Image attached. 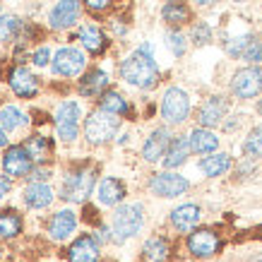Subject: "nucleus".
<instances>
[{
	"label": "nucleus",
	"instance_id": "obj_1",
	"mask_svg": "<svg viewBox=\"0 0 262 262\" xmlns=\"http://www.w3.org/2000/svg\"><path fill=\"white\" fill-rule=\"evenodd\" d=\"M120 77L137 89H154L159 84V68L151 58V46L142 43L120 65Z\"/></svg>",
	"mask_w": 262,
	"mask_h": 262
},
{
	"label": "nucleus",
	"instance_id": "obj_2",
	"mask_svg": "<svg viewBox=\"0 0 262 262\" xmlns=\"http://www.w3.org/2000/svg\"><path fill=\"white\" fill-rule=\"evenodd\" d=\"M144 224V207L140 202H133V205H120L113 214V229H111V238L113 243H125L133 236L140 233Z\"/></svg>",
	"mask_w": 262,
	"mask_h": 262
},
{
	"label": "nucleus",
	"instance_id": "obj_3",
	"mask_svg": "<svg viewBox=\"0 0 262 262\" xmlns=\"http://www.w3.org/2000/svg\"><path fill=\"white\" fill-rule=\"evenodd\" d=\"M118 127H120V116L99 108L84 123V137L92 144H103V142H108L111 137H116Z\"/></svg>",
	"mask_w": 262,
	"mask_h": 262
},
{
	"label": "nucleus",
	"instance_id": "obj_4",
	"mask_svg": "<svg viewBox=\"0 0 262 262\" xmlns=\"http://www.w3.org/2000/svg\"><path fill=\"white\" fill-rule=\"evenodd\" d=\"M190 116V96L181 87H168L161 99V118L168 125H181Z\"/></svg>",
	"mask_w": 262,
	"mask_h": 262
},
{
	"label": "nucleus",
	"instance_id": "obj_5",
	"mask_svg": "<svg viewBox=\"0 0 262 262\" xmlns=\"http://www.w3.org/2000/svg\"><path fill=\"white\" fill-rule=\"evenodd\" d=\"M96 183V168H82V171H75L65 178L63 190H60V198L68 200V202H84V200L92 195Z\"/></svg>",
	"mask_w": 262,
	"mask_h": 262
},
{
	"label": "nucleus",
	"instance_id": "obj_6",
	"mask_svg": "<svg viewBox=\"0 0 262 262\" xmlns=\"http://www.w3.org/2000/svg\"><path fill=\"white\" fill-rule=\"evenodd\" d=\"M231 92L238 99H255L262 94V68L260 65H248L233 72L231 77Z\"/></svg>",
	"mask_w": 262,
	"mask_h": 262
},
{
	"label": "nucleus",
	"instance_id": "obj_7",
	"mask_svg": "<svg viewBox=\"0 0 262 262\" xmlns=\"http://www.w3.org/2000/svg\"><path fill=\"white\" fill-rule=\"evenodd\" d=\"M80 116L82 108L77 101H63L56 111V125H58V135L65 142H72L77 137V130H80Z\"/></svg>",
	"mask_w": 262,
	"mask_h": 262
},
{
	"label": "nucleus",
	"instance_id": "obj_8",
	"mask_svg": "<svg viewBox=\"0 0 262 262\" xmlns=\"http://www.w3.org/2000/svg\"><path fill=\"white\" fill-rule=\"evenodd\" d=\"M188 188H190V183L185 181L183 176L171 173V171H161V173H154L149 178V190L157 198H178Z\"/></svg>",
	"mask_w": 262,
	"mask_h": 262
},
{
	"label": "nucleus",
	"instance_id": "obj_9",
	"mask_svg": "<svg viewBox=\"0 0 262 262\" xmlns=\"http://www.w3.org/2000/svg\"><path fill=\"white\" fill-rule=\"evenodd\" d=\"M188 250L200 260H207L222 250V238L209 229H195L188 236Z\"/></svg>",
	"mask_w": 262,
	"mask_h": 262
},
{
	"label": "nucleus",
	"instance_id": "obj_10",
	"mask_svg": "<svg viewBox=\"0 0 262 262\" xmlns=\"http://www.w3.org/2000/svg\"><path fill=\"white\" fill-rule=\"evenodd\" d=\"M84 63H87V58L77 48H60L53 58V72L63 75V77H77L84 70Z\"/></svg>",
	"mask_w": 262,
	"mask_h": 262
},
{
	"label": "nucleus",
	"instance_id": "obj_11",
	"mask_svg": "<svg viewBox=\"0 0 262 262\" xmlns=\"http://www.w3.org/2000/svg\"><path fill=\"white\" fill-rule=\"evenodd\" d=\"M226 111H229V103H226L224 96H209V99L200 106V111H198L200 127L219 125V123L224 120V116H226Z\"/></svg>",
	"mask_w": 262,
	"mask_h": 262
},
{
	"label": "nucleus",
	"instance_id": "obj_12",
	"mask_svg": "<svg viewBox=\"0 0 262 262\" xmlns=\"http://www.w3.org/2000/svg\"><path fill=\"white\" fill-rule=\"evenodd\" d=\"M171 133H168L166 127H157L154 133H151L149 137H147V142L142 144V157L144 161H149V164H154V161H161L164 157H166V149L168 144H171Z\"/></svg>",
	"mask_w": 262,
	"mask_h": 262
},
{
	"label": "nucleus",
	"instance_id": "obj_13",
	"mask_svg": "<svg viewBox=\"0 0 262 262\" xmlns=\"http://www.w3.org/2000/svg\"><path fill=\"white\" fill-rule=\"evenodd\" d=\"M3 168L8 176H27L32 171V154L27 151V147L17 144V147H10L5 151V159H3Z\"/></svg>",
	"mask_w": 262,
	"mask_h": 262
},
{
	"label": "nucleus",
	"instance_id": "obj_14",
	"mask_svg": "<svg viewBox=\"0 0 262 262\" xmlns=\"http://www.w3.org/2000/svg\"><path fill=\"white\" fill-rule=\"evenodd\" d=\"M80 19V0H60L56 8L51 10L48 22L53 29H68Z\"/></svg>",
	"mask_w": 262,
	"mask_h": 262
},
{
	"label": "nucleus",
	"instance_id": "obj_15",
	"mask_svg": "<svg viewBox=\"0 0 262 262\" xmlns=\"http://www.w3.org/2000/svg\"><path fill=\"white\" fill-rule=\"evenodd\" d=\"M75 229H77V216H75L72 209H60L48 222V236L53 241L70 238L72 233H75Z\"/></svg>",
	"mask_w": 262,
	"mask_h": 262
},
{
	"label": "nucleus",
	"instance_id": "obj_16",
	"mask_svg": "<svg viewBox=\"0 0 262 262\" xmlns=\"http://www.w3.org/2000/svg\"><path fill=\"white\" fill-rule=\"evenodd\" d=\"M8 82H10V87H12V92L17 96H22V99H34V96L39 94V80L27 68H22V65L10 72Z\"/></svg>",
	"mask_w": 262,
	"mask_h": 262
},
{
	"label": "nucleus",
	"instance_id": "obj_17",
	"mask_svg": "<svg viewBox=\"0 0 262 262\" xmlns=\"http://www.w3.org/2000/svg\"><path fill=\"white\" fill-rule=\"evenodd\" d=\"M70 262H96L99 260V241L94 236H80L68 250Z\"/></svg>",
	"mask_w": 262,
	"mask_h": 262
},
{
	"label": "nucleus",
	"instance_id": "obj_18",
	"mask_svg": "<svg viewBox=\"0 0 262 262\" xmlns=\"http://www.w3.org/2000/svg\"><path fill=\"white\" fill-rule=\"evenodd\" d=\"M99 202L106 207H116L118 202H123V198H125V185H123V181H118V178H113V176H106L101 183H99Z\"/></svg>",
	"mask_w": 262,
	"mask_h": 262
},
{
	"label": "nucleus",
	"instance_id": "obj_19",
	"mask_svg": "<svg viewBox=\"0 0 262 262\" xmlns=\"http://www.w3.org/2000/svg\"><path fill=\"white\" fill-rule=\"evenodd\" d=\"M190 149L195 154H214V149L219 147V137L209 130V127H195L190 135Z\"/></svg>",
	"mask_w": 262,
	"mask_h": 262
},
{
	"label": "nucleus",
	"instance_id": "obj_20",
	"mask_svg": "<svg viewBox=\"0 0 262 262\" xmlns=\"http://www.w3.org/2000/svg\"><path fill=\"white\" fill-rule=\"evenodd\" d=\"M190 151L192 149H190V140H188V137H173L166 149V157L161 161H164L166 168H178L188 161V154H190Z\"/></svg>",
	"mask_w": 262,
	"mask_h": 262
},
{
	"label": "nucleus",
	"instance_id": "obj_21",
	"mask_svg": "<svg viewBox=\"0 0 262 262\" xmlns=\"http://www.w3.org/2000/svg\"><path fill=\"white\" fill-rule=\"evenodd\" d=\"M200 216H202V212H200L198 205H181L171 212V224L178 231H192L198 226Z\"/></svg>",
	"mask_w": 262,
	"mask_h": 262
},
{
	"label": "nucleus",
	"instance_id": "obj_22",
	"mask_svg": "<svg viewBox=\"0 0 262 262\" xmlns=\"http://www.w3.org/2000/svg\"><path fill=\"white\" fill-rule=\"evenodd\" d=\"M108 87V77L103 70H89L80 80V94L82 96H101Z\"/></svg>",
	"mask_w": 262,
	"mask_h": 262
},
{
	"label": "nucleus",
	"instance_id": "obj_23",
	"mask_svg": "<svg viewBox=\"0 0 262 262\" xmlns=\"http://www.w3.org/2000/svg\"><path fill=\"white\" fill-rule=\"evenodd\" d=\"M171 255V246L164 236H151L142 246V260L144 262H166Z\"/></svg>",
	"mask_w": 262,
	"mask_h": 262
},
{
	"label": "nucleus",
	"instance_id": "obj_24",
	"mask_svg": "<svg viewBox=\"0 0 262 262\" xmlns=\"http://www.w3.org/2000/svg\"><path fill=\"white\" fill-rule=\"evenodd\" d=\"M80 41L82 46L87 48L89 53H103L106 51V46H108V39H106V34L99 29V27H92V24H87V27H82L80 29Z\"/></svg>",
	"mask_w": 262,
	"mask_h": 262
},
{
	"label": "nucleus",
	"instance_id": "obj_25",
	"mask_svg": "<svg viewBox=\"0 0 262 262\" xmlns=\"http://www.w3.org/2000/svg\"><path fill=\"white\" fill-rule=\"evenodd\" d=\"M24 202L32 207V209H46L51 202H53V190L48 185H41V183H32L27 192H24Z\"/></svg>",
	"mask_w": 262,
	"mask_h": 262
},
{
	"label": "nucleus",
	"instance_id": "obj_26",
	"mask_svg": "<svg viewBox=\"0 0 262 262\" xmlns=\"http://www.w3.org/2000/svg\"><path fill=\"white\" fill-rule=\"evenodd\" d=\"M231 168V157L229 154H212V157H205L200 161V171L209 178H216V176H224Z\"/></svg>",
	"mask_w": 262,
	"mask_h": 262
},
{
	"label": "nucleus",
	"instance_id": "obj_27",
	"mask_svg": "<svg viewBox=\"0 0 262 262\" xmlns=\"http://www.w3.org/2000/svg\"><path fill=\"white\" fill-rule=\"evenodd\" d=\"M190 8L185 5V3H181V0H171V3H166L164 5V10H161V17H164V22L168 24H185L190 22Z\"/></svg>",
	"mask_w": 262,
	"mask_h": 262
},
{
	"label": "nucleus",
	"instance_id": "obj_28",
	"mask_svg": "<svg viewBox=\"0 0 262 262\" xmlns=\"http://www.w3.org/2000/svg\"><path fill=\"white\" fill-rule=\"evenodd\" d=\"M99 108L111 111V113H116V116H125V113L130 111L127 101L118 94V92H113V89H108V92H103V94L99 96Z\"/></svg>",
	"mask_w": 262,
	"mask_h": 262
},
{
	"label": "nucleus",
	"instance_id": "obj_29",
	"mask_svg": "<svg viewBox=\"0 0 262 262\" xmlns=\"http://www.w3.org/2000/svg\"><path fill=\"white\" fill-rule=\"evenodd\" d=\"M19 231H22V216L15 209L0 212V238H15Z\"/></svg>",
	"mask_w": 262,
	"mask_h": 262
},
{
	"label": "nucleus",
	"instance_id": "obj_30",
	"mask_svg": "<svg viewBox=\"0 0 262 262\" xmlns=\"http://www.w3.org/2000/svg\"><path fill=\"white\" fill-rule=\"evenodd\" d=\"M0 125L5 130H17V127L27 125V116L15 106H3L0 108Z\"/></svg>",
	"mask_w": 262,
	"mask_h": 262
},
{
	"label": "nucleus",
	"instance_id": "obj_31",
	"mask_svg": "<svg viewBox=\"0 0 262 262\" xmlns=\"http://www.w3.org/2000/svg\"><path fill=\"white\" fill-rule=\"evenodd\" d=\"M243 151H246L250 159H253V157H262V125L253 127V130L248 133L246 142H243Z\"/></svg>",
	"mask_w": 262,
	"mask_h": 262
},
{
	"label": "nucleus",
	"instance_id": "obj_32",
	"mask_svg": "<svg viewBox=\"0 0 262 262\" xmlns=\"http://www.w3.org/2000/svg\"><path fill=\"white\" fill-rule=\"evenodd\" d=\"M19 27H22V22H19L17 17L3 15L0 17V41H10L17 32H19Z\"/></svg>",
	"mask_w": 262,
	"mask_h": 262
},
{
	"label": "nucleus",
	"instance_id": "obj_33",
	"mask_svg": "<svg viewBox=\"0 0 262 262\" xmlns=\"http://www.w3.org/2000/svg\"><path fill=\"white\" fill-rule=\"evenodd\" d=\"M253 39H255V36H250V34H248V36H238V39L226 41V53H229V56H233V58H241V56H243V51L248 48V43H250Z\"/></svg>",
	"mask_w": 262,
	"mask_h": 262
},
{
	"label": "nucleus",
	"instance_id": "obj_34",
	"mask_svg": "<svg viewBox=\"0 0 262 262\" xmlns=\"http://www.w3.org/2000/svg\"><path fill=\"white\" fill-rule=\"evenodd\" d=\"M24 147H27V151L32 154V159H41V157L48 151V140H46V137L36 135V137H32L29 142L24 144Z\"/></svg>",
	"mask_w": 262,
	"mask_h": 262
},
{
	"label": "nucleus",
	"instance_id": "obj_35",
	"mask_svg": "<svg viewBox=\"0 0 262 262\" xmlns=\"http://www.w3.org/2000/svg\"><path fill=\"white\" fill-rule=\"evenodd\" d=\"M241 60H248V63L257 65L262 60V41L260 39H253L250 43H248V48L243 51V56H241Z\"/></svg>",
	"mask_w": 262,
	"mask_h": 262
},
{
	"label": "nucleus",
	"instance_id": "obj_36",
	"mask_svg": "<svg viewBox=\"0 0 262 262\" xmlns=\"http://www.w3.org/2000/svg\"><path fill=\"white\" fill-rule=\"evenodd\" d=\"M166 46L171 48V53H173L176 58H181L183 53H185V36L178 32H168L166 34Z\"/></svg>",
	"mask_w": 262,
	"mask_h": 262
},
{
	"label": "nucleus",
	"instance_id": "obj_37",
	"mask_svg": "<svg viewBox=\"0 0 262 262\" xmlns=\"http://www.w3.org/2000/svg\"><path fill=\"white\" fill-rule=\"evenodd\" d=\"M192 41L198 43V46H205L212 41V29H209V24L207 22H198L192 27Z\"/></svg>",
	"mask_w": 262,
	"mask_h": 262
},
{
	"label": "nucleus",
	"instance_id": "obj_38",
	"mask_svg": "<svg viewBox=\"0 0 262 262\" xmlns=\"http://www.w3.org/2000/svg\"><path fill=\"white\" fill-rule=\"evenodd\" d=\"M113 0H84V5H87L92 12H103V10L111 5Z\"/></svg>",
	"mask_w": 262,
	"mask_h": 262
},
{
	"label": "nucleus",
	"instance_id": "obj_39",
	"mask_svg": "<svg viewBox=\"0 0 262 262\" xmlns=\"http://www.w3.org/2000/svg\"><path fill=\"white\" fill-rule=\"evenodd\" d=\"M48 58H51V53H48L46 46H41L36 53H34V65H39V68H43V65H48Z\"/></svg>",
	"mask_w": 262,
	"mask_h": 262
},
{
	"label": "nucleus",
	"instance_id": "obj_40",
	"mask_svg": "<svg viewBox=\"0 0 262 262\" xmlns=\"http://www.w3.org/2000/svg\"><path fill=\"white\" fill-rule=\"evenodd\" d=\"M48 176H51V171L48 168H39V171H34V176H29L32 181H36V183H41V181H46Z\"/></svg>",
	"mask_w": 262,
	"mask_h": 262
},
{
	"label": "nucleus",
	"instance_id": "obj_41",
	"mask_svg": "<svg viewBox=\"0 0 262 262\" xmlns=\"http://www.w3.org/2000/svg\"><path fill=\"white\" fill-rule=\"evenodd\" d=\"M8 192H10V178L0 176V198H5Z\"/></svg>",
	"mask_w": 262,
	"mask_h": 262
},
{
	"label": "nucleus",
	"instance_id": "obj_42",
	"mask_svg": "<svg viewBox=\"0 0 262 262\" xmlns=\"http://www.w3.org/2000/svg\"><path fill=\"white\" fill-rule=\"evenodd\" d=\"M8 144V137H5V127L0 125V147H5Z\"/></svg>",
	"mask_w": 262,
	"mask_h": 262
},
{
	"label": "nucleus",
	"instance_id": "obj_43",
	"mask_svg": "<svg viewBox=\"0 0 262 262\" xmlns=\"http://www.w3.org/2000/svg\"><path fill=\"white\" fill-rule=\"evenodd\" d=\"M198 5H202V8H209V5H214V3H219V0H195Z\"/></svg>",
	"mask_w": 262,
	"mask_h": 262
},
{
	"label": "nucleus",
	"instance_id": "obj_44",
	"mask_svg": "<svg viewBox=\"0 0 262 262\" xmlns=\"http://www.w3.org/2000/svg\"><path fill=\"white\" fill-rule=\"evenodd\" d=\"M257 113H260V116H262V99H260V101H257Z\"/></svg>",
	"mask_w": 262,
	"mask_h": 262
},
{
	"label": "nucleus",
	"instance_id": "obj_45",
	"mask_svg": "<svg viewBox=\"0 0 262 262\" xmlns=\"http://www.w3.org/2000/svg\"><path fill=\"white\" fill-rule=\"evenodd\" d=\"M253 262H262V255H257V257H253Z\"/></svg>",
	"mask_w": 262,
	"mask_h": 262
},
{
	"label": "nucleus",
	"instance_id": "obj_46",
	"mask_svg": "<svg viewBox=\"0 0 262 262\" xmlns=\"http://www.w3.org/2000/svg\"><path fill=\"white\" fill-rule=\"evenodd\" d=\"M231 3H248V0H231Z\"/></svg>",
	"mask_w": 262,
	"mask_h": 262
},
{
	"label": "nucleus",
	"instance_id": "obj_47",
	"mask_svg": "<svg viewBox=\"0 0 262 262\" xmlns=\"http://www.w3.org/2000/svg\"><path fill=\"white\" fill-rule=\"evenodd\" d=\"M260 238H262V231H260Z\"/></svg>",
	"mask_w": 262,
	"mask_h": 262
}]
</instances>
